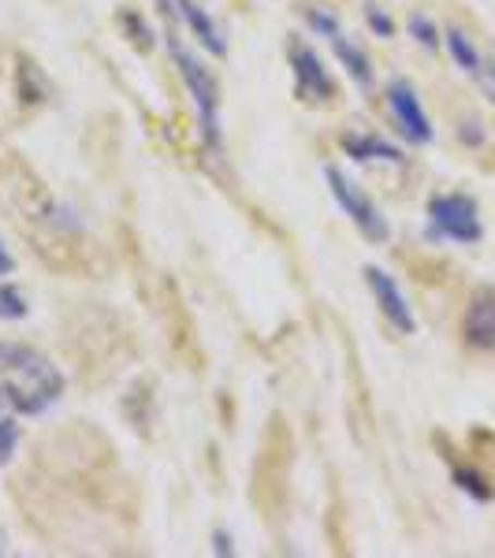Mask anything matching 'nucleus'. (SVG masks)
<instances>
[{"instance_id":"nucleus-14","label":"nucleus","mask_w":495,"mask_h":558,"mask_svg":"<svg viewBox=\"0 0 495 558\" xmlns=\"http://www.w3.org/2000/svg\"><path fill=\"white\" fill-rule=\"evenodd\" d=\"M447 45H451V52H455V60L462 68H470V71H476V64H481V60H476V52H473V45L462 38V34H451V38H447Z\"/></svg>"},{"instance_id":"nucleus-12","label":"nucleus","mask_w":495,"mask_h":558,"mask_svg":"<svg viewBox=\"0 0 495 558\" xmlns=\"http://www.w3.org/2000/svg\"><path fill=\"white\" fill-rule=\"evenodd\" d=\"M26 310H31V305H26V299L15 291V287H0V317L20 320V317H26Z\"/></svg>"},{"instance_id":"nucleus-2","label":"nucleus","mask_w":495,"mask_h":558,"mask_svg":"<svg viewBox=\"0 0 495 558\" xmlns=\"http://www.w3.org/2000/svg\"><path fill=\"white\" fill-rule=\"evenodd\" d=\"M172 57H176V64H179V75H183V83L186 89L194 94V101H197V112H202V131H205V138L213 142H220V94H216V83H213V75L202 68V60L191 57V52L183 49L176 38H172Z\"/></svg>"},{"instance_id":"nucleus-3","label":"nucleus","mask_w":495,"mask_h":558,"mask_svg":"<svg viewBox=\"0 0 495 558\" xmlns=\"http://www.w3.org/2000/svg\"><path fill=\"white\" fill-rule=\"evenodd\" d=\"M324 179L331 183V194H336V202L343 205V213L358 223V231H362L365 239H373V242L388 239V220H384L381 209H376V205L362 194V186L350 183V179L339 172L336 165L324 168Z\"/></svg>"},{"instance_id":"nucleus-18","label":"nucleus","mask_w":495,"mask_h":558,"mask_svg":"<svg viewBox=\"0 0 495 558\" xmlns=\"http://www.w3.org/2000/svg\"><path fill=\"white\" fill-rule=\"evenodd\" d=\"M15 272V257L4 250V242H0V276H12Z\"/></svg>"},{"instance_id":"nucleus-10","label":"nucleus","mask_w":495,"mask_h":558,"mask_svg":"<svg viewBox=\"0 0 495 558\" xmlns=\"http://www.w3.org/2000/svg\"><path fill=\"white\" fill-rule=\"evenodd\" d=\"M179 4V15L191 23V31L197 34V41L213 52V57H224L228 52V41H224V31L213 23V15H205V8H197L194 0H176Z\"/></svg>"},{"instance_id":"nucleus-15","label":"nucleus","mask_w":495,"mask_h":558,"mask_svg":"<svg viewBox=\"0 0 495 558\" xmlns=\"http://www.w3.org/2000/svg\"><path fill=\"white\" fill-rule=\"evenodd\" d=\"M365 15H369V26H373L376 34H384V38H388V34L395 31L388 15H381V8H365Z\"/></svg>"},{"instance_id":"nucleus-5","label":"nucleus","mask_w":495,"mask_h":558,"mask_svg":"<svg viewBox=\"0 0 495 558\" xmlns=\"http://www.w3.org/2000/svg\"><path fill=\"white\" fill-rule=\"evenodd\" d=\"M310 23L317 26V31L324 34V38L331 41V49H336V57L343 60V68L350 71V78H354L358 86H373V68H369V57L362 49H358L354 41L343 34V26H339V20L331 12H324V8H310Z\"/></svg>"},{"instance_id":"nucleus-4","label":"nucleus","mask_w":495,"mask_h":558,"mask_svg":"<svg viewBox=\"0 0 495 558\" xmlns=\"http://www.w3.org/2000/svg\"><path fill=\"white\" fill-rule=\"evenodd\" d=\"M291 68H294V94L305 105H324L336 97V86H331L321 57L305 41H291Z\"/></svg>"},{"instance_id":"nucleus-16","label":"nucleus","mask_w":495,"mask_h":558,"mask_svg":"<svg viewBox=\"0 0 495 558\" xmlns=\"http://www.w3.org/2000/svg\"><path fill=\"white\" fill-rule=\"evenodd\" d=\"M410 31L418 34V38L425 41V45H436V34H432L428 20H421V15H413V20H410Z\"/></svg>"},{"instance_id":"nucleus-8","label":"nucleus","mask_w":495,"mask_h":558,"mask_svg":"<svg viewBox=\"0 0 495 558\" xmlns=\"http://www.w3.org/2000/svg\"><path fill=\"white\" fill-rule=\"evenodd\" d=\"M365 279H369V287H373L376 302H381L384 317H388L395 328L402 331V336H410V331H413V313H410L407 299H402L399 283H395V279L384 272V268H365Z\"/></svg>"},{"instance_id":"nucleus-11","label":"nucleus","mask_w":495,"mask_h":558,"mask_svg":"<svg viewBox=\"0 0 495 558\" xmlns=\"http://www.w3.org/2000/svg\"><path fill=\"white\" fill-rule=\"evenodd\" d=\"M343 149L354 160H388V165H399L402 160V153L395 146H388L384 138H376V134H347Z\"/></svg>"},{"instance_id":"nucleus-17","label":"nucleus","mask_w":495,"mask_h":558,"mask_svg":"<svg viewBox=\"0 0 495 558\" xmlns=\"http://www.w3.org/2000/svg\"><path fill=\"white\" fill-rule=\"evenodd\" d=\"M213 539H216V555H231V551H236V547H231V539H228V533H224V529H216Z\"/></svg>"},{"instance_id":"nucleus-6","label":"nucleus","mask_w":495,"mask_h":558,"mask_svg":"<svg viewBox=\"0 0 495 558\" xmlns=\"http://www.w3.org/2000/svg\"><path fill=\"white\" fill-rule=\"evenodd\" d=\"M432 223H436V231L439 235H447V239H458V242H470L481 235V223H476V209H473V202L470 197H462V194H447V197H436L432 202Z\"/></svg>"},{"instance_id":"nucleus-1","label":"nucleus","mask_w":495,"mask_h":558,"mask_svg":"<svg viewBox=\"0 0 495 558\" xmlns=\"http://www.w3.org/2000/svg\"><path fill=\"white\" fill-rule=\"evenodd\" d=\"M64 395L60 368L34 347L0 343V410L4 413H45Z\"/></svg>"},{"instance_id":"nucleus-13","label":"nucleus","mask_w":495,"mask_h":558,"mask_svg":"<svg viewBox=\"0 0 495 558\" xmlns=\"http://www.w3.org/2000/svg\"><path fill=\"white\" fill-rule=\"evenodd\" d=\"M15 447H20V428H15V421L0 410V465L15 454Z\"/></svg>"},{"instance_id":"nucleus-9","label":"nucleus","mask_w":495,"mask_h":558,"mask_svg":"<svg viewBox=\"0 0 495 558\" xmlns=\"http://www.w3.org/2000/svg\"><path fill=\"white\" fill-rule=\"evenodd\" d=\"M466 336L476 347L495 350V291H476L470 302V317H466Z\"/></svg>"},{"instance_id":"nucleus-7","label":"nucleus","mask_w":495,"mask_h":558,"mask_svg":"<svg viewBox=\"0 0 495 558\" xmlns=\"http://www.w3.org/2000/svg\"><path fill=\"white\" fill-rule=\"evenodd\" d=\"M388 105H391L395 120H399V128H402L407 138H413V142H428L432 138L428 116H425V108H421L418 94H413L410 83L395 78V83L388 86Z\"/></svg>"}]
</instances>
